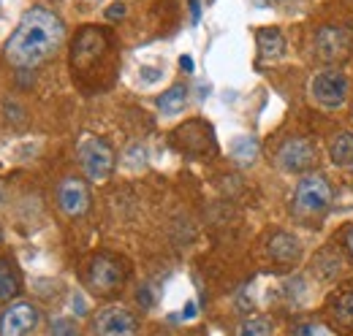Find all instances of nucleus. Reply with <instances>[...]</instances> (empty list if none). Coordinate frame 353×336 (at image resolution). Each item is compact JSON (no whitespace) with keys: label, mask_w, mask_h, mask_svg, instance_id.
<instances>
[{"label":"nucleus","mask_w":353,"mask_h":336,"mask_svg":"<svg viewBox=\"0 0 353 336\" xmlns=\"http://www.w3.org/2000/svg\"><path fill=\"white\" fill-rule=\"evenodd\" d=\"M106 46H109V39H106L103 30H98V28H85V30L74 39V49H71V63H74V68L88 71L90 65L106 52Z\"/></svg>","instance_id":"nucleus-10"},{"label":"nucleus","mask_w":353,"mask_h":336,"mask_svg":"<svg viewBox=\"0 0 353 336\" xmlns=\"http://www.w3.org/2000/svg\"><path fill=\"white\" fill-rule=\"evenodd\" d=\"M141 76H147V82H155V79L161 76V71H155V68H141Z\"/></svg>","instance_id":"nucleus-27"},{"label":"nucleus","mask_w":353,"mask_h":336,"mask_svg":"<svg viewBox=\"0 0 353 336\" xmlns=\"http://www.w3.org/2000/svg\"><path fill=\"white\" fill-rule=\"evenodd\" d=\"M125 160H128V166L139 168L141 163H144V160H147V152H144V147H131V149H128V158H125Z\"/></svg>","instance_id":"nucleus-24"},{"label":"nucleus","mask_w":353,"mask_h":336,"mask_svg":"<svg viewBox=\"0 0 353 336\" xmlns=\"http://www.w3.org/2000/svg\"><path fill=\"white\" fill-rule=\"evenodd\" d=\"M63 39H65V25L60 22V17L44 6H33L30 11L22 14L19 25L8 36L3 54L14 68L22 71L36 68L60 49Z\"/></svg>","instance_id":"nucleus-1"},{"label":"nucleus","mask_w":353,"mask_h":336,"mask_svg":"<svg viewBox=\"0 0 353 336\" xmlns=\"http://www.w3.org/2000/svg\"><path fill=\"white\" fill-rule=\"evenodd\" d=\"M259 155V144L256 138H236L234 147H231V158L239 163V166H250Z\"/></svg>","instance_id":"nucleus-21"},{"label":"nucleus","mask_w":353,"mask_h":336,"mask_svg":"<svg viewBox=\"0 0 353 336\" xmlns=\"http://www.w3.org/2000/svg\"><path fill=\"white\" fill-rule=\"evenodd\" d=\"M136 331H139L136 315L128 306H120V304L98 309L92 317V326H90L92 336H136Z\"/></svg>","instance_id":"nucleus-6"},{"label":"nucleus","mask_w":353,"mask_h":336,"mask_svg":"<svg viewBox=\"0 0 353 336\" xmlns=\"http://www.w3.org/2000/svg\"><path fill=\"white\" fill-rule=\"evenodd\" d=\"M49 336H79V334H77V326H74L71 320L57 317V320L52 323V328H49Z\"/></svg>","instance_id":"nucleus-22"},{"label":"nucleus","mask_w":353,"mask_h":336,"mask_svg":"<svg viewBox=\"0 0 353 336\" xmlns=\"http://www.w3.org/2000/svg\"><path fill=\"white\" fill-rule=\"evenodd\" d=\"M41 320V312L30 301L11 304L0 317V336H28Z\"/></svg>","instance_id":"nucleus-9"},{"label":"nucleus","mask_w":353,"mask_h":336,"mask_svg":"<svg viewBox=\"0 0 353 336\" xmlns=\"http://www.w3.org/2000/svg\"><path fill=\"white\" fill-rule=\"evenodd\" d=\"M139 301H141V306H150V304H152V298H150V291H141V293H139Z\"/></svg>","instance_id":"nucleus-31"},{"label":"nucleus","mask_w":353,"mask_h":336,"mask_svg":"<svg viewBox=\"0 0 353 336\" xmlns=\"http://www.w3.org/2000/svg\"><path fill=\"white\" fill-rule=\"evenodd\" d=\"M256 43H259L261 60H280L283 52H285V39L277 28H261L259 36H256Z\"/></svg>","instance_id":"nucleus-15"},{"label":"nucleus","mask_w":353,"mask_h":336,"mask_svg":"<svg viewBox=\"0 0 353 336\" xmlns=\"http://www.w3.org/2000/svg\"><path fill=\"white\" fill-rule=\"evenodd\" d=\"M329 317L340 331H353V288L345 293L334 295L329 304Z\"/></svg>","instance_id":"nucleus-14"},{"label":"nucleus","mask_w":353,"mask_h":336,"mask_svg":"<svg viewBox=\"0 0 353 336\" xmlns=\"http://www.w3.org/2000/svg\"><path fill=\"white\" fill-rule=\"evenodd\" d=\"M179 65H182L185 71H193V60H190L188 54H182V60H179Z\"/></svg>","instance_id":"nucleus-29"},{"label":"nucleus","mask_w":353,"mask_h":336,"mask_svg":"<svg viewBox=\"0 0 353 336\" xmlns=\"http://www.w3.org/2000/svg\"><path fill=\"white\" fill-rule=\"evenodd\" d=\"M348 90H351L348 76H345L343 71H337V68L318 71V74L312 76V82H310L312 98H315L321 106H326V109H340V106L348 101Z\"/></svg>","instance_id":"nucleus-7"},{"label":"nucleus","mask_w":353,"mask_h":336,"mask_svg":"<svg viewBox=\"0 0 353 336\" xmlns=\"http://www.w3.org/2000/svg\"><path fill=\"white\" fill-rule=\"evenodd\" d=\"M353 52V36L348 28L343 25H323L318 28L312 39V54L323 65H340L351 57Z\"/></svg>","instance_id":"nucleus-2"},{"label":"nucleus","mask_w":353,"mask_h":336,"mask_svg":"<svg viewBox=\"0 0 353 336\" xmlns=\"http://www.w3.org/2000/svg\"><path fill=\"white\" fill-rule=\"evenodd\" d=\"M340 269H343V260L332 250H323L312 260V274H315L318 280H332V277H337Z\"/></svg>","instance_id":"nucleus-19"},{"label":"nucleus","mask_w":353,"mask_h":336,"mask_svg":"<svg viewBox=\"0 0 353 336\" xmlns=\"http://www.w3.org/2000/svg\"><path fill=\"white\" fill-rule=\"evenodd\" d=\"M0 201H3V196H0Z\"/></svg>","instance_id":"nucleus-32"},{"label":"nucleus","mask_w":353,"mask_h":336,"mask_svg":"<svg viewBox=\"0 0 353 336\" xmlns=\"http://www.w3.org/2000/svg\"><path fill=\"white\" fill-rule=\"evenodd\" d=\"M266 252H269V258H272L277 266H294V263L302 258V242H299L294 233L277 231V233L269 236Z\"/></svg>","instance_id":"nucleus-13"},{"label":"nucleus","mask_w":353,"mask_h":336,"mask_svg":"<svg viewBox=\"0 0 353 336\" xmlns=\"http://www.w3.org/2000/svg\"><path fill=\"white\" fill-rule=\"evenodd\" d=\"M329 158L334 166H351L353 163V133L343 130L340 136H334L332 147H329Z\"/></svg>","instance_id":"nucleus-17"},{"label":"nucleus","mask_w":353,"mask_h":336,"mask_svg":"<svg viewBox=\"0 0 353 336\" xmlns=\"http://www.w3.org/2000/svg\"><path fill=\"white\" fill-rule=\"evenodd\" d=\"M174 144L179 149L190 152V155H199V152H207V149H215L212 144V127H207L204 123L193 120L188 125H182L174 133Z\"/></svg>","instance_id":"nucleus-12"},{"label":"nucleus","mask_w":353,"mask_h":336,"mask_svg":"<svg viewBox=\"0 0 353 336\" xmlns=\"http://www.w3.org/2000/svg\"><path fill=\"white\" fill-rule=\"evenodd\" d=\"M57 204L63 214L68 217H82L90 209V190L82 179H65L60 187H57Z\"/></svg>","instance_id":"nucleus-11"},{"label":"nucleus","mask_w":353,"mask_h":336,"mask_svg":"<svg viewBox=\"0 0 353 336\" xmlns=\"http://www.w3.org/2000/svg\"><path fill=\"white\" fill-rule=\"evenodd\" d=\"M294 336H326V328L323 326H318V323H302Z\"/></svg>","instance_id":"nucleus-23"},{"label":"nucleus","mask_w":353,"mask_h":336,"mask_svg":"<svg viewBox=\"0 0 353 336\" xmlns=\"http://www.w3.org/2000/svg\"><path fill=\"white\" fill-rule=\"evenodd\" d=\"M332 204V185L321 174H307L299 179L294 193V207L302 214H323Z\"/></svg>","instance_id":"nucleus-4"},{"label":"nucleus","mask_w":353,"mask_h":336,"mask_svg":"<svg viewBox=\"0 0 353 336\" xmlns=\"http://www.w3.org/2000/svg\"><path fill=\"white\" fill-rule=\"evenodd\" d=\"M280 3H283V0H280Z\"/></svg>","instance_id":"nucleus-33"},{"label":"nucleus","mask_w":353,"mask_h":336,"mask_svg":"<svg viewBox=\"0 0 353 336\" xmlns=\"http://www.w3.org/2000/svg\"><path fill=\"white\" fill-rule=\"evenodd\" d=\"M182 317H188V320H190V317H196V304H193V301L185 306V315H182Z\"/></svg>","instance_id":"nucleus-30"},{"label":"nucleus","mask_w":353,"mask_h":336,"mask_svg":"<svg viewBox=\"0 0 353 336\" xmlns=\"http://www.w3.org/2000/svg\"><path fill=\"white\" fill-rule=\"evenodd\" d=\"M236 336H274V323L269 317H248L239 323Z\"/></svg>","instance_id":"nucleus-20"},{"label":"nucleus","mask_w":353,"mask_h":336,"mask_svg":"<svg viewBox=\"0 0 353 336\" xmlns=\"http://www.w3.org/2000/svg\"><path fill=\"white\" fill-rule=\"evenodd\" d=\"M185 103H188V87L185 84H174V87H169L158 98V112L166 114V117H174V114H179L185 109Z\"/></svg>","instance_id":"nucleus-16"},{"label":"nucleus","mask_w":353,"mask_h":336,"mask_svg":"<svg viewBox=\"0 0 353 336\" xmlns=\"http://www.w3.org/2000/svg\"><path fill=\"white\" fill-rule=\"evenodd\" d=\"M125 263L109 252H101L90 260L88 266V285L92 293L98 295H112L117 293L123 285H125Z\"/></svg>","instance_id":"nucleus-3"},{"label":"nucleus","mask_w":353,"mask_h":336,"mask_svg":"<svg viewBox=\"0 0 353 336\" xmlns=\"http://www.w3.org/2000/svg\"><path fill=\"white\" fill-rule=\"evenodd\" d=\"M19 293V277L8 258H0V301H8Z\"/></svg>","instance_id":"nucleus-18"},{"label":"nucleus","mask_w":353,"mask_h":336,"mask_svg":"<svg viewBox=\"0 0 353 336\" xmlns=\"http://www.w3.org/2000/svg\"><path fill=\"white\" fill-rule=\"evenodd\" d=\"M199 17H201V3L199 0H190V19L199 22Z\"/></svg>","instance_id":"nucleus-26"},{"label":"nucleus","mask_w":353,"mask_h":336,"mask_svg":"<svg viewBox=\"0 0 353 336\" xmlns=\"http://www.w3.org/2000/svg\"><path fill=\"white\" fill-rule=\"evenodd\" d=\"M77 155H79V163L85 168L88 179L92 182H103L114 168V152L103 138H92V136L82 138L77 147Z\"/></svg>","instance_id":"nucleus-5"},{"label":"nucleus","mask_w":353,"mask_h":336,"mask_svg":"<svg viewBox=\"0 0 353 336\" xmlns=\"http://www.w3.org/2000/svg\"><path fill=\"white\" fill-rule=\"evenodd\" d=\"M345 250H348V255L353 258V228L345 233Z\"/></svg>","instance_id":"nucleus-28"},{"label":"nucleus","mask_w":353,"mask_h":336,"mask_svg":"<svg viewBox=\"0 0 353 336\" xmlns=\"http://www.w3.org/2000/svg\"><path fill=\"white\" fill-rule=\"evenodd\" d=\"M277 166L291 174H305L318 163V149L310 144L307 138H288L274 155Z\"/></svg>","instance_id":"nucleus-8"},{"label":"nucleus","mask_w":353,"mask_h":336,"mask_svg":"<svg viewBox=\"0 0 353 336\" xmlns=\"http://www.w3.org/2000/svg\"><path fill=\"white\" fill-rule=\"evenodd\" d=\"M125 17V3H112L109 8H106V19L109 22H117V19H123Z\"/></svg>","instance_id":"nucleus-25"}]
</instances>
